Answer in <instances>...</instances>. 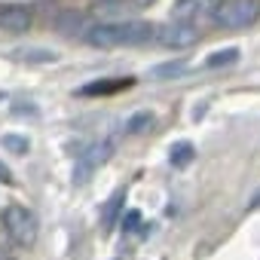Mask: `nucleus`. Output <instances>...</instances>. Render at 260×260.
Returning <instances> with one entry per match:
<instances>
[{
	"mask_svg": "<svg viewBox=\"0 0 260 260\" xmlns=\"http://www.w3.org/2000/svg\"><path fill=\"white\" fill-rule=\"evenodd\" d=\"M150 22H110V25H92L83 40L95 49H116V46H144L153 40Z\"/></svg>",
	"mask_w": 260,
	"mask_h": 260,
	"instance_id": "1",
	"label": "nucleus"
},
{
	"mask_svg": "<svg viewBox=\"0 0 260 260\" xmlns=\"http://www.w3.org/2000/svg\"><path fill=\"white\" fill-rule=\"evenodd\" d=\"M4 230H7V236H10V242L13 245H19V248H34V242H37V233H40V223H37V214L31 211V208H25V205H7L4 208Z\"/></svg>",
	"mask_w": 260,
	"mask_h": 260,
	"instance_id": "2",
	"label": "nucleus"
},
{
	"mask_svg": "<svg viewBox=\"0 0 260 260\" xmlns=\"http://www.w3.org/2000/svg\"><path fill=\"white\" fill-rule=\"evenodd\" d=\"M260 19V0H223L220 4V10L214 13V25H220V28H230V31H236V28H248V25H254Z\"/></svg>",
	"mask_w": 260,
	"mask_h": 260,
	"instance_id": "3",
	"label": "nucleus"
},
{
	"mask_svg": "<svg viewBox=\"0 0 260 260\" xmlns=\"http://www.w3.org/2000/svg\"><path fill=\"white\" fill-rule=\"evenodd\" d=\"M153 40L166 49H187V46L199 43V28H196V22L175 19V22L162 25L159 31H153Z\"/></svg>",
	"mask_w": 260,
	"mask_h": 260,
	"instance_id": "4",
	"label": "nucleus"
},
{
	"mask_svg": "<svg viewBox=\"0 0 260 260\" xmlns=\"http://www.w3.org/2000/svg\"><path fill=\"white\" fill-rule=\"evenodd\" d=\"M110 153H113V144H110V141H98V144L86 147V150L80 153V159H77L74 184H86V181H89V175H92L95 169H101V166L110 159Z\"/></svg>",
	"mask_w": 260,
	"mask_h": 260,
	"instance_id": "5",
	"label": "nucleus"
},
{
	"mask_svg": "<svg viewBox=\"0 0 260 260\" xmlns=\"http://www.w3.org/2000/svg\"><path fill=\"white\" fill-rule=\"evenodd\" d=\"M223 0H175L172 16L184 22H199V19H214Z\"/></svg>",
	"mask_w": 260,
	"mask_h": 260,
	"instance_id": "6",
	"label": "nucleus"
},
{
	"mask_svg": "<svg viewBox=\"0 0 260 260\" xmlns=\"http://www.w3.org/2000/svg\"><path fill=\"white\" fill-rule=\"evenodd\" d=\"M31 28V10L22 4H0V31L22 34Z\"/></svg>",
	"mask_w": 260,
	"mask_h": 260,
	"instance_id": "7",
	"label": "nucleus"
},
{
	"mask_svg": "<svg viewBox=\"0 0 260 260\" xmlns=\"http://www.w3.org/2000/svg\"><path fill=\"white\" fill-rule=\"evenodd\" d=\"M132 86V80H119V77H104V80H95V83H86V86H80L77 89V95L80 98H104V95H113V92H119V89H128Z\"/></svg>",
	"mask_w": 260,
	"mask_h": 260,
	"instance_id": "8",
	"label": "nucleus"
},
{
	"mask_svg": "<svg viewBox=\"0 0 260 260\" xmlns=\"http://www.w3.org/2000/svg\"><path fill=\"white\" fill-rule=\"evenodd\" d=\"M187 74H190V61H184V58L162 61V64H156V68L150 71L153 80H178V77H187Z\"/></svg>",
	"mask_w": 260,
	"mask_h": 260,
	"instance_id": "9",
	"label": "nucleus"
},
{
	"mask_svg": "<svg viewBox=\"0 0 260 260\" xmlns=\"http://www.w3.org/2000/svg\"><path fill=\"white\" fill-rule=\"evenodd\" d=\"M193 159H196V147L187 144V141H178V144L169 150V162H172L175 169H184V166H190Z\"/></svg>",
	"mask_w": 260,
	"mask_h": 260,
	"instance_id": "10",
	"label": "nucleus"
},
{
	"mask_svg": "<svg viewBox=\"0 0 260 260\" xmlns=\"http://www.w3.org/2000/svg\"><path fill=\"white\" fill-rule=\"evenodd\" d=\"M239 49L236 46H226V49H217V52H211L208 58H205V68H230V64H236L239 61Z\"/></svg>",
	"mask_w": 260,
	"mask_h": 260,
	"instance_id": "11",
	"label": "nucleus"
},
{
	"mask_svg": "<svg viewBox=\"0 0 260 260\" xmlns=\"http://www.w3.org/2000/svg\"><path fill=\"white\" fill-rule=\"evenodd\" d=\"M153 113L150 110H144V113H135V116H128V122H125V132L128 135H138V132H147V128H153Z\"/></svg>",
	"mask_w": 260,
	"mask_h": 260,
	"instance_id": "12",
	"label": "nucleus"
},
{
	"mask_svg": "<svg viewBox=\"0 0 260 260\" xmlns=\"http://www.w3.org/2000/svg\"><path fill=\"white\" fill-rule=\"evenodd\" d=\"M0 144H4L7 150H13V153H28L31 150V141L25 135H16V132H7L4 138H0Z\"/></svg>",
	"mask_w": 260,
	"mask_h": 260,
	"instance_id": "13",
	"label": "nucleus"
},
{
	"mask_svg": "<svg viewBox=\"0 0 260 260\" xmlns=\"http://www.w3.org/2000/svg\"><path fill=\"white\" fill-rule=\"evenodd\" d=\"M80 22H83V13H64V16L58 19V31L77 37V34H80Z\"/></svg>",
	"mask_w": 260,
	"mask_h": 260,
	"instance_id": "14",
	"label": "nucleus"
},
{
	"mask_svg": "<svg viewBox=\"0 0 260 260\" xmlns=\"http://www.w3.org/2000/svg\"><path fill=\"white\" fill-rule=\"evenodd\" d=\"M119 205H122V193H113V199L104 205V226H113V220H116V211H119Z\"/></svg>",
	"mask_w": 260,
	"mask_h": 260,
	"instance_id": "15",
	"label": "nucleus"
},
{
	"mask_svg": "<svg viewBox=\"0 0 260 260\" xmlns=\"http://www.w3.org/2000/svg\"><path fill=\"white\" fill-rule=\"evenodd\" d=\"M138 220H141V214H138V211H128V214H125V220H122V230H125V233H132V230L138 226Z\"/></svg>",
	"mask_w": 260,
	"mask_h": 260,
	"instance_id": "16",
	"label": "nucleus"
},
{
	"mask_svg": "<svg viewBox=\"0 0 260 260\" xmlns=\"http://www.w3.org/2000/svg\"><path fill=\"white\" fill-rule=\"evenodd\" d=\"M0 184H13V172H10V166L0 159Z\"/></svg>",
	"mask_w": 260,
	"mask_h": 260,
	"instance_id": "17",
	"label": "nucleus"
},
{
	"mask_svg": "<svg viewBox=\"0 0 260 260\" xmlns=\"http://www.w3.org/2000/svg\"><path fill=\"white\" fill-rule=\"evenodd\" d=\"M138 4H153V0H138Z\"/></svg>",
	"mask_w": 260,
	"mask_h": 260,
	"instance_id": "18",
	"label": "nucleus"
},
{
	"mask_svg": "<svg viewBox=\"0 0 260 260\" xmlns=\"http://www.w3.org/2000/svg\"><path fill=\"white\" fill-rule=\"evenodd\" d=\"M0 98H4V92H0Z\"/></svg>",
	"mask_w": 260,
	"mask_h": 260,
	"instance_id": "19",
	"label": "nucleus"
}]
</instances>
